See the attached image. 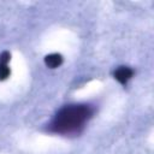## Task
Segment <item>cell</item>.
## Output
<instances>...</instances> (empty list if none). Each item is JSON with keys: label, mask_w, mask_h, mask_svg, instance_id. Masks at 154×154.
Returning <instances> with one entry per match:
<instances>
[{"label": "cell", "mask_w": 154, "mask_h": 154, "mask_svg": "<svg viewBox=\"0 0 154 154\" xmlns=\"http://www.w3.org/2000/svg\"><path fill=\"white\" fill-rule=\"evenodd\" d=\"M91 116V109L85 105H72L63 108L53 120L51 129L55 132L69 134L78 130Z\"/></svg>", "instance_id": "cell-1"}, {"label": "cell", "mask_w": 154, "mask_h": 154, "mask_svg": "<svg viewBox=\"0 0 154 154\" xmlns=\"http://www.w3.org/2000/svg\"><path fill=\"white\" fill-rule=\"evenodd\" d=\"M134 75V71L130 69V67H126V66H120L119 69L116 70L114 72V78L122 83V84H126V82L132 77Z\"/></svg>", "instance_id": "cell-2"}, {"label": "cell", "mask_w": 154, "mask_h": 154, "mask_svg": "<svg viewBox=\"0 0 154 154\" xmlns=\"http://www.w3.org/2000/svg\"><path fill=\"white\" fill-rule=\"evenodd\" d=\"M61 63H63V57L58 53H52L45 57V64L51 69H55L60 66Z\"/></svg>", "instance_id": "cell-3"}, {"label": "cell", "mask_w": 154, "mask_h": 154, "mask_svg": "<svg viewBox=\"0 0 154 154\" xmlns=\"http://www.w3.org/2000/svg\"><path fill=\"white\" fill-rule=\"evenodd\" d=\"M10 69L7 67V65L5 64H0V81L2 79H6L8 76H10Z\"/></svg>", "instance_id": "cell-4"}, {"label": "cell", "mask_w": 154, "mask_h": 154, "mask_svg": "<svg viewBox=\"0 0 154 154\" xmlns=\"http://www.w3.org/2000/svg\"><path fill=\"white\" fill-rule=\"evenodd\" d=\"M10 59H11V54L8 52H2L0 54V64L7 65V63L10 61Z\"/></svg>", "instance_id": "cell-5"}]
</instances>
